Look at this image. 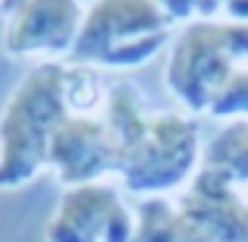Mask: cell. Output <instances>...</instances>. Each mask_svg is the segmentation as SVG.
Segmentation results:
<instances>
[{"label":"cell","mask_w":248,"mask_h":242,"mask_svg":"<svg viewBox=\"0 0 248 242\" xmlns=\"http://www.w3.org/2000/svg\"><path fill=\"white\" fill-rule=\"evenodd\" d=\"M104 123L116 148V186L139 198L179 195L201 170L198 120L179 110H151L139 85L113 82Z\"/></svg>","instance_id":"obj_1"},{"label":"cell","mask_w":248,"mask_h":242,"mask_svg":"<svg viewBox=\"0 0 248 242\" xmlns=\"http://www.w3.org/2000/svg\"><path fill=\"white\" fill-rule=\"evenodd\" d=\"M66 116L63 63H38L13 85L0 107V192H16L47 170L50 142Z\"/></svg>","instance_id":"obj_2"},{"label":"cell","mask_w":248,"mask_h":242,"mask_svg":"<svg viewBox=\"0 0 248 242\" xmlns=\"http://www.w3.org/2000/svg\"><path fill=\"white\" fill-rule=\"evenodd\" d=\"M173 35L157 0H91L69 63L123 73L151 63Z\"/></svg>","instance_id":"obj_3"},{"label":"cell","mask_w":248,"mask_h":242,"mask_svg":"<svg viewBox=\"0 0 248 242\" xmlns=\"http://www.w3.org/2000/svg\"><path fill=\"white\" fill-rule=\"evenodd\" d=\"M239 57L232 54L223 32V19L195 22L179 32L164 66L167 91L182 104V113L207 116L214 97L230 82Z\"/></svg>","instance_id":"obj_4"},{"label":"cell","mask_w":248,"mask_h":242,"mask_svg":"<svg viewBox=\"0 0 248 242\" xmlns=\"http://www.w3.org/2000/svg\"><path fill=\"white\" fill-rule=\"evenodd\" d=\"M3 54L25 63H66L82 32V0H3Z\"/></svg>","instance_id":"obj_5"},{"label":"cell","mask_w":248,"mask_h":242,"mask_svg":"<svg viewBox=\"0 0 248 242\" xmlns=\"http://www.w3.org/2000/svg\"><path fill=\"white\" fill-rule=\"evenodd\" d=\"M135 211L116 182H88L63 189L47 220V242H132Z\"/></svg>","instance_id":"obj_6"},{"label":"cell","mask_w":248,"mask_h":242,"mask_svg":"<svg viewBox=\"0 0 248 242\" xmlns=\"http://www.w3.org/2000/svg\"><path fill=\"white\" fill-rule=\"evenodd\" d=\"M47 170H54L63 189L110 179L116 173V148L104 113L66 116L50 142Z\"/></svg>","instance_id":"obj_7"},{"label":"cell","mask_w":248,"mask_h":242,"mask_svg":"<svg viewBox=\"0 0 248 242\" xmlns=\"http://www.w3.org/2000/svg\"><path fill=\"white\" fill-rule=\"evenodd\" d=\"M230 0H157L164 16L173 25H195V22H211L226 10Z\"/></svg>","instance_id":"obj_8"},{"label":"cell","mask_w":248,"mask_h":242,"mask_svg":"<svg viewBox=\"0 0 248 242\" xmlns=\"http://www.w3.org/2000/svg\"><path fill=\"white\" fill-rule=\"evenodd\" d=\"M223 32H226V41H230L232 54L248 63V22H226L223 19Z\"/></svg>","instance_id":"obj_9"},{"label":"cell","mask_w":248,"mask_h":242,"mask_svg":"<svg viewBox=\"0 0 248 242\" xmlns=\"http://www.w3.org/2000/svg\"><path fill=\"white\" fill-rule=\"evenodd\" d=\"M0 3H3V0H0Z\"/></svg>","instance_id":"obj_10"}]
</instances>
